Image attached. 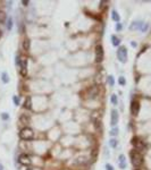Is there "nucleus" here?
<instances>
[{"instance_id":"obj_7","label":"nucleus","mask_w":151,"mask_h":170,"mask_svg":"<svg viewBox=\"0 0 151 170\" xmlns=\"http://www.w3.org/2000/svg\"><path fill=\"white\" fill-rule=\"evenodd\" d=\"M18 161H19V163H21V165H23V166H30L31 163H32L31 158L27 154H25V153H23V154L19 155Z\"/></svg>"},{"instance_id":"obj_26","label":"nucleus","mask_w":151,"mask_h":170,"mask_svg":"<svg viewBox=\"0 0 151 170\" xmlns=\"http://www.w3.org/2000/svg\"><path fill=\"white\" fill-rule=\"evenodd\" d=\"M13 101H14V104H15V106H18V104H19V96L14 95V98H13Z\"/></svg>"},{"instance_id":"obj_25","label":"nucleus","mask_w":151,"mask_h":170,"mask_svg":"<svg viewBox=\"0 0 151 170\" xmlns=\"http://www.w3.org/2000/svg\"><path fill=\"white\" fill-rule=\"evenodd\" d=\"M1 119H2V120H8V119H9V115H8L7 112H2V113H1Z\"/></svg>"},{"instance_id":"obj_16","label":"nucleus","mask_w":151,"mask_h":170,"mask_svg":"<svg viewBox=\"0 0 151 170\" xmlns=\"http://www.w3.org/2000/svg\"><path fill=\"white\" fill-rule=\"evenodd\" d=\"M30 46H31L30 39H25V40H24V42H23V48H24V50L29 51V50H30Z\"/></svg>"},{"instance_id":"obj_23","label":"nucleus","mask_w":151,"mask_h":170,"mask_svg":"<svg viewBox=\"0 0 151 170\" xmlns=\"http://www.w3.org/2000/svg\"><path fill=\"white\" fill-rule=\"evenodd\" d=\"M110 135H111V136H117V135H118V128H117V127H114V128L110 130Z\"/></svg>"},{"instance_id":"obj_18","label":"nucleus","mask_w":151,"mask_h":170,"mask_svg":"<svg viewBox=\"0 0 151 170\" xmlns=\"http://www.w3.org/2000/svg\"><path fill=\"white\" fill-rule=\"evenodd\" d=\"M1 78H2V82H3L5 84H7V83L9 82V75H8L6 72H3V73L1 74Z\"/></svg>"},{"instance_id":"obj_34","label":"nucleus","mask_w":151,"mask_h":170,"mask_svg":"<svg viewBox=\"0 0 151 170\" xmlns=\"http://www.w3.org/2000/svg\"><path fill=\"white\" fill-rule=\"evenodd\" d=\"M0 170H3V166L1 163H0Z\"/></svg>"},{"instance_id":"obj_27","label":"nucleus","mask_w":151,"mask_h":170,"mask_svg":"<svg viewBox=\"0 0 151 170\" xmlns=\"http://www.w3.org/2000/svg\"><path fill=\"white\" fill-rule=\"evenodd\" d=\"M118 83H119L121 85H125V84H126V81H125V78L121 76V77L118 78Z\"/></svg>"},{"instance_id":"obj_21","label":"nucleus","mask_w":151,"mask_h":170,"mask_svg":"<svg viewBox=\"0 0 151 170\" xmlns=\"http://www.w3.org/2000/svg\"><path fill=\"white\" fill-rule=\"evenodd\" d=\"M110 101H111V103H113L114 106H117V102H118V100H117V95H116V94H113L111 98H110Z\"/></svg>"},{"instance_id":"obj_14","label":"nucleus","mask_w":151,"mask_h":170,"mask_svg":"<svg viewBox=\"0 0 151 170\" xmlns=\"http://www.w3.org/2000/svg\"><path fill=\"white\" fill-rule=\"evenodd\" d=\"M111 42H113V46H119V43H121V40L116 36V35H113L111 36Z\"/></svg>"},{"instance_id":"obj_20","label":"nucleus","mask_w":151,"mask_h":170,"mask_svg":"<svg viewBox=\"0 0 151 170\" xmlns=\"http://www.w3.org/2000/svg\"><path fill=\"white\" fill-rule=\"evenodd\" d=\"M117 144H118V142H117V139H111L110 141H109V145L111 146V147H117Z\"/></svg>"},{"instance_id":"obj_33","label":"nucleus","mask_w":151,"mask_h":170,"mask_svg":"<svg viewBox=\"0 0 151 170\" xmlns=\"http://www.w3.org/2000/svg\"><path fill=\"white\" fill-rule=\"evenodd\" d=\"M131 44H132V46H136V43H135V42H134V41H133V42H132Z\"/></svg>"},{"instance_id":"obj_32","label":"nucleus","mask_w":151,"mask_h":170,"mask_svg":"<svg viewBox=\"0 0 151 170\" xmlns=\"http://www.w3.org/2000/svg\"><path fill=\"white\" fill-rule=\"evenodd\" d=\"M22 3H23L24 6H27V5H29V1H27V0H23V1H22Z\"/></svg>"},{"instance_id":"obj_2","label":"nucleus","mask_w":151,"mask_h":170,"mask_svg":"<svg viewBox=\"0 0 151 170\" xmlns=\"http://www.w3.org/2000/svg\"><path fill=\"white\" fill-rule=\"evenodd\" d=\"M19 137L24 141H31L34 137V133H33V129L30 127H24L21 132H19Z\"/></svg>"},{"instance_id":"obj_1","label":"nucleus","mask_w":151,"mask_h":170,"mask_svg":"<svg viewBox=\"0 0 151 170\" xmlns=\"http://www.w3.org/2000/svg\"><path fill=\"white\" fill-rule=\"evenodd\" d=\"M130 158H131L132 165H133L135 168H139V167L142 166V163H143V155L141 154L139 151L132 150V151L130 152Z\"/></svg>"},{"instance_id":"obj_4","label":"nucleus","mask_w":151,"mask_h":170,"mask_svg":"<svg viewBox=\"0 0 151 170\" xmlns=\"http://www.w3.org/2000/svg\"><path fill=\"white\" fill-rule=\"evenodd\" d=\"M104 56H105V53H104V48H102V46L98 44V46H95V62H98V63L102 62V60H104Z\"/></svg>"},{"instance_id":"obj_36","label":"nucleus","mask_w":151,"mask_h":170,"mask_svg":"<svg viewBox=\"0 0 151 170\" xmlns=\"http://www.w3.org/2000/svg\"><path fill=\"white\" fill-rule=\"evenodd\" d=\"M27 170H32V169H27Z\"/></svg>"},{"instance_id":"obj_12","label":"nucleus","mask_w":151,"mask_h":170,"mask_svg":"<svg viewBox=\"0 0 151 170\" xmlns=\"http://www.w3.org/2000/svg\"><path fill=\"white\" fill-rule=\"evenodd\" d=\"M24 108L27 109V110L32 109V99H31V96H26V99L24 101Z\"/></svg>"},{"instance_id":"obj_5","label":"nucleus","mask_w":151,"mask_h":170,"mask_svg":"<svg viewBox=\"0 0 151 170\" xmlns=\"http://www.w3.org/2000/svg\"><path fill=\"white\" fill-rule=\"evenodd\" d=\"M132 145L135 147L136 151H141L144 149V143L139 139V137H133L132 139Z\"/></svg>"},{"instance_id":"obj_17","label":"nucleus","mask_w":151,"mask_h":170,"mask_svg":"<svg viewBox=\"0 0 151 170\" xmlns=\"http://www.w3.org/2000/svg\"><path fill=\"white\" fill-rule=\"evenodd\" d=\"M6 27H7L8 31H12V29H13V18H12V17H8V19H7V24H6Z\"/></svg>"},{"instance_id":"obj_15","label":"nucleus","mask_w":151,"mask_h":170,"mask_svg":"<svg viewBox=\"0 0 151 170\" xmlns=\"http://www.w3.org/2000/svg\"><path fill=\"white\" fill-rule=\"evenodd\" d=\"M90 95H91V98H95L97 95H98V93H99V91H98V87L97 86H93L92 89H91L90 91Z\"/></svg>"},{"instance_id":"obj_11","label":"nucleus","mask_w":151,"mask_h":170,"mask_svg":"<svg viewBox=\"0 0 151 170\" xmlns=\"http://www.w3.org/2000/svg\"><path fill=\"white\" fill-rule=\"evenodd\" d=\"M142 26H143V23L142 22H133L131 24V26H130V30H132V31H134V30H141Z\"/></svg>"},{"instance_id":"obj_35","label":"nucleus","mask_w":151,"mask_h":170,"mask_svg":"<svg viewBox=\"0 0 151 170\" xmlns=\"http://www.w3.org/2000/svg\"><path fill=\"white\" fill-rule=\"evenodd\" d=\"M1 35H2V34H1V31H0V38H1Z\"/></svg>"},{"instance_id":"obj_22","label":"nucleus","mask_w":151,"mask_h":170,"mask_svg":"<svg viewBox=\"0 0 151 170\" xmlns=\"http://www.w3.org/2000/svg\"><path fill=\"white\" fill-rule=\"evenodd\" d=\"M107 82H108V84H109L110 86H114V84H115V79H114V77H113L111 75H109V76L107 77Z\"/></svg>"},{"instance_id":"obj_28","label":"nucleus","mask_w":151,"mask_h":170,"mask_svg":"<svg viewBox=\"0 0 151 170\" xmlns=\"http://www.w3.org/2000/svg\"><path fill=\"white\" fill-rule=\"evenodd\" d=\"M148 27H149V25H148V24H143V26H142L141 31H142V32H146L147 30H148Z\"/></svg>"},{"instance_id":"obj_3","label":"nucleus","mask_w":151,"mask_h":170,"mask_svg":"<svg viewBox=\"0 0 151 170\" xmlns=\"http://www.w3.org/2000/svg\"><path fill=\"white\" fill-rule=\"evenodd\" d=\"M117 58H118V60L121 63H125L127 61V49H126V46H121L118 48V50H117Z\"/></svg>"},{"instance_id":"obj_24","label":"nucleus","mask_w":151,"mask_h":170,"mask_svg":"<svg viewBox=\"0 0 151 170\" xmlns=\"http://www.w3.org/2000/svg\"><path fill=\"white\" fill-rule=\"evenodd\" d=\"M6 19H7V16H6V14H5L3 12H1V10H0V23H3Z\"/></svg>"},{"instance_id":"obj_30","label":"nucleus","mask_w":151,"mask_h":170,"mask_svg":"<svg viewBox=\"0 0 151 170\" xmlns=\"http://www.w3.org/2000/svg\"><path fill=\"white\" fill-rule=\"evenodd\" d=\"M16 65H18V66H19V65H21V57H19V56H16Z\"/></svg>"},{"instance_id":"obj_13","label":"nucleus","mask_w":151,"mask_h":170,"mask_svg":"<svg viewBox=\"0 0 151 170\" xmlns=\"http://www.w3.org/2000/svg\"><path fill=\"white\" fill-rule=\"evenodd\" d=\"M111 18L115 20V22H119L121 20V16H119V14L116 12V10H113V13H111Z\"/></svg>"},{"instance_id":"obj_9","label":"nucleus","mask_w":151,"mask_h":170,"mask_svg":"<svg viewBox=\"0 0 151 170\" xmlns=\"http://www.w3.org/2000/svg\"><path fill=\"white\" fill-rule=\"evenodd\" d=\"M19 67H21V75L22 76H26L27 75V60L26 59H22Z\"/></svg>"},{"instance_id":"obj_31","label":"nucleus","mask_w":151,"mask_h":170,"mask_svg":"<svg viewBox=\"0 0 151 170\" xmlns=\"http://www.w3.org/2000/svg\"><path fill=\"white\" fill-rule=\"evenodd\" d=\"M116 30H117V31H121V23H117V25H116Z\"/></svg>"},{"instance_id":"obj_6","label":"nucleus","mask_w":151,"mask_h":170,"mask_svg":"<svg viewBox=\"0 0 151 170\" xmlns=\"http://www.w3.org/2000/svg\"><path fill=\"white\" fill-rule=\"evenodd\" d=\"M140 112V102L137 100H133L131 102V113L133 116H137Z\"/></svg>"},{"instance_id":"obj_8","label":"nucleus","mask_w":151,"mask_h":170,"mask_svg":"<svg viewBox=\"0 0 151 170\" xmlns=\"http://www.w3.org/2000/svg\"><path fill=\"white\" fill-rule=\"evenodd\" d=\"M118 120H119V115H118V111L116 109L111 110V119H110V125L111 126H116L118 124Z\"/></svg>"},{"instance_id":"obj_19","label":"nucleus","mask_w":151,"mask_h":170,"mask_svg":"<svg viewBox=\"0 0 151 170\" xmlns=\"http://www.w3.org/2000/svg\"><path fill=\"white\" fill-rule=\"evenodd\" d=\"M21 123L24 125H27L29 123H30V118L29 117H26L25 115H23L22 117H21Z\"/></svg>"},{"instance_id":"obj_10","label":"nucleus","mask_w":151,"mask_h":170,"mask_svg":"<svg viewBox=\"0 0 151 170\" xmlns=\"http://www.w3.org/2000/svg\"><path fill=\"white\" fill-rule=\"evenodd\" d=\"M118 166L121 170L126 169V158L124 154H121L118 156Z\"/></svg>"},{"instance_id":"obj_37","label":"nucleus","mask_w":151,"mask_h":170,"mask_svg":"<svg viewBox=\"0 0 151 170\" xmlns=\"http://www.w3.org/2000/svg\"><path fill=\"white\" fill-rule=\"evenodd\" d=\"M136 170H139V169H136Z\"/></svg>"},{"instance_id":"obj_29","label":"nucleus","mask_w":151,"mask_h":170,"mask_svg":"<svg viewBox=\"0 0 151 170\" xmlns=\"http://www.w3.org/2000/svg\"><path fill=\"white\" fill-rule=\"evenodd\" d=\"M106 170H114V167H113L110 163H107L106 165Z\"/></svg>"}]
</instances>
